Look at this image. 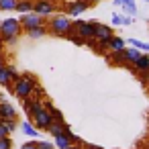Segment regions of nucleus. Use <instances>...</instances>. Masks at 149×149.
I'll use <instances>...</instances> for the list:
<instances>
[{
  "instance_id": "nucleus-24",
  "label": "nucleus",
  "mask_w": 149,
  "mask_h": 149,
  "mask_svg": "<svg viewBox=\"0 0 149 149\" xmlns=\"http://www.w3.org/2000/svg\"><path fill=\"white\" fill-rule=\"evenodd\" d=\"M135 76H137V80L143 88H149V72H137Z\"/></svg>"
},
{
  "instance_id": "nucleus-43",
  "label": "nucleus",
  "mask_w": 149,
  "mask_h": 149,
  "mask_svg": "<svg viewBox=\"0 0 149 149\" xmlns=\"http://www.w3.org/2000/svg\"><path fill=\"white\" fill-rule=\"evenodd\" d=\"M0 102H2V96H0Z\"/></svg>"
},
{
  "instance_id": "nucleus-2",
  "label": "nucleus",
  "mask_w": 149,
  "mask_h": 149,
  "mask_svg": "<svg viewBox=\"0 0 149 149\" xmlns=\"http://www.w3.org/2000/svg\"><path fill=\"white\" fill-rule=\"evenodd\" d=\"M21 33H23V27H21L19 19H6V21L0 23V39L4 41V47L6 45L8 47L17 45Z\"/></svg>"
},
{
  "instance_id": "nucleus-41",
  "label": "nucleus",
  "mask_w": 149,
  "mask_h": 149,
  "mask_svg": "<svg viewBox=\"0 0 149 149\" xmlns=\"http://www.w3.org/2000/svg\"><path fill=\"white\" fill-rule=\"evenodd\" d=\"M114 4L116 6H123V0H114Z\"/></svg>"
},
{
  "instance_id": "nucleus-18",
  "label": "nucleus",
  "mask_w": 149,
  "mask_h": 149,
  "mask_svg": "<svg viewBox=\"0 0 149 149\" xmlns=\"http://www.w3.org/2000/svg\"><path fill=\"white\" fill-rule=\"evenodd\" d=\"M21 129H23V133H25L27 137H39V131L33 127V123H31V120H25V123L21 125Z\"/></svg>"
},
{
  "instance_id": "nucleus-27",
  "label": "nucleus",
  "mask_w": 149,
  "mask_h": 149,
  "mask_svg": "<svg viewBox=\"0 0 149 149\" xmlns=\"http://www.w3.org/2000/svg\"><path fill=\"white\" fill-rule=\"evenodd\" d=\"M0 120L4 123V127H6L10 133H13V131H17V127H19V125H17V118H0Z\"/></svg>"
},
{
  "instance_id": "nucleus-16",
  "label": "nucleus",
  "mask_w": 149,
  "mask_h": 149,
  "mask_svg": "<svg viewBox=\"0 0 149 149\" xmlns=\"http://www.w3.org/2000/svg\"><path fill=\"white\" fill-rule=\"evenodd\" d=\"M135 70L137 72H149V53L139 55V59L135 61Z\"/></svg>"
},
{
  "instance_id": "nucleus-35",
  "label": "nucleus",
  "mask_w": 149,
  "mask_h": 149,
  "mask_svg": "<svg viewBox=\"0 0 149 149\" xmlns=\"http://www.w3.org/2000/svg\"><path fill=\"white\" fill-rule=\"evenodd\" d=\"M21 149H37V141H27L21 145Z\"/></svg>"
},
{
  "instance_id": "nucleus-12",
  "label": "nucleus",
  "mask_w": 149,
  "mask_h": 149,
  "mask_svg": "<svg viewBox=\"0 0 149 149\" xmlns=\"http://www.w3.org/2000/svg\"><path fill=\"white\" fill-rule=\"evenodd\" d=\"M127 47V41L123 39V37H118V35H112L110 37V41H108V51H123Z\"/></svg>"
},
{
  "instance_id": "nucleus-25",
  "label": "nucleus",
  "mask_w": 149,
  "mask_h": 149,
  "mask_svg": "<svg viewBox=\"0 0 149 149\" xmlns=\"http://www.w3.org/2000/svg\"><path fill=\"white\" fill-rule=\"evenodd\" d=\"M51 118H53V123H65V116H63V112L59 110V108H53L51 112Z\"/></svg>"
},
{
  "instance_id": "nucleus-5",
  "label": "nucleus",
  "mask_w": 149,
  "mask_h": 149,
  "mask_svg": "<svg viewBox=\"0 0 149 149\" xmlns=\"http://www.w3.org/2000/svg\"><path fill=\"white\" fill-rule=\"evenodd\" d=\"M74 27H76V33L84 39V41H88V39H94V31H96V21H76L74 23Z\"/></svg>"
},
{
  "instance_id": "nucleus-40",
  "label": "nucleus",
  "mask_w": 149,
  "mask_h": 149,
  "mask_svg": "<svg viewBox=\"0 0 149 149\" xmlns=\"http://www.w3.org/2000/svg\"><path fill=\"white\" fill-rule=\"evenodd\" d=\"M68 149H82V145H70Z\"/></svg>"
},
{
  "instance_id": "nucleus-42",
  "label": "nucleus",
  "mask_w": 149,
  "mask_h": 149,
  "mask_svg": "<svg viewBox=\"0 0 149 149\" xmlns=\"http://www.w3.org/2000/svg\"><path fill=\"white\" fill-rule=\"evenodd\" d=\"M145 149H149V139H147V143H145Z\"/></svg>"
},
{
  "instance_id": "nucleus-22",
  "label": "nucleus",
  "mask_w": 149,
  "mask_h": 149,
  "mask_svg": "<svg viewBox=\"0 0 149 149\" xmlns=\"http://www.w3.org/2000/svg\"><path fill=\"white\" fill-rule=\"evenodd\" d=\"M19 0H0V10H17Z\"/></svg>"
},
{
  "instance_id": "nucleus-1",
  "label": "nucleus",
  "mask_w": 149,
  "mask_h": 149,
  "mask_svg": "<svg viewBox=\"0 0 149 149\" xmlns=\"http://www.w3.org/2000/svg\"><path fill=\"white\" fill-rule=\"evenodd\" d=\"M39 84V80H37V76L35 74H21L15 82H13V88H10V92L19 98V100H25V98H29L31 94H33V90H35V86Z\"/></svg>"
},
{
  "instance_id": "nucleus-31",
  "label": "nucleus",
  "mask_w": 149,
  "mask_h": 149,
  "mask_svg": "<svg viewBox=\"0 0 149 149\" xmlns=\"http://www.w3.org/2000/svg\"><path fill=\"white\" fill-rule=\"evenodd\" d=\"M123 21H125V17H123V15H118V13H114V15H112V19H110V23H112V25H116V27H118V25H123Z\"/></svg>"
},
{
  "instance_id": "nucleus-32",
  "label": "nucleus",
  "mask_w": 149,
  "mask_h": 149,
  "mask_svg": "<svg viewBox=\"0 0 149 149\" xmlns=\"http://www.w3.org/2000/svg\"><path fill=\"white\" fill-rule=\"evenodd\" d=\"M41 102H43V108H45V110H47V112H51V110H53V108H55V106H53V102H51V100H49V98H43V100H41Z\"/></svg>"
},
{
  "instance_id": "nucleus-19",
  "label": "nucleus",
  "mask_w": 149,
  "mask_h": 149,
  "mask_svg": "<svg viewBox=\"0 0 149 149\" xmlns=\"http://www.w3.org/2000/svg\"><path fill=\"white\" fill-rule=\"evenodd\" d=\"M55 139V147L57 149H68L72 143H70V139L65 137V133H61V135H57V137H53Z\"/></svg>"
},
{
  "instance_id": "nucleus-8",
  "label": "nucleus",
  "mask_w": 149,
  "mask_h": 149,
  "mask_svg": "<svg viewBox=\"0 0 149 149\" xmlns=\"http://www.w3.org/2000/svg\"><path fill=\"white\" fill-rule=\"evenodd\" d=\"M41 108H43V102H41L39 98H35V96H29V98L23 100V110H25V114L29 116V120H31Z\"/></svg>"
},
{
  "instance_id": "nucleus-28",
  "label": "nucleus",
  "mask_w": 149,
  "mask_h": 149,
  "mask_svg": "<svg viewBox=\"0 0 149 149\" xmlns=\"http://www.w3.org/2000/svg\"><path fill=\"white\" fill-rule=\"evenodd\" d=\"M86 45H88L92 51H96V53H104V51L100 49V45H98V41H96V39H88V41H86Z\"/></svg>"
},
{
  "instance_id": "nucleus-10",
  "label": "nucleus",
  "mask_w": 149,
  "mask_h": 149,
  "mask_svg": "<svg viewBox=\"0 0 149 149\" xmlns=\"http://www.w3.org/2000/svg\"><path fill=\"white\" fill-rule=\"evenodd\" d=\"M106 63L108 65H112V68H123L127 61H125V53L123 51H108L106 55Z\"/></svg>"
},
{
  "instance_id": "nucleus-11",
  "label": "nucleus",
  "mask_w": 149,
  "mask_h": 149,
  "mask_svg": "<svg viewBox=\"0 0 149 149\" xmlns=\"http://www.w3.org/2000/svg\"><path fill=\"white\" fill-rule=\"evenodd\" d=\"M0 118H19V112L10 102L2 100L0 102Z\"/></svg>"
},
{
  "instance_id": "nucleus-30",
  "label": "nucleus",
  "mask_w": 149,
  "mask_h": 149,
  "mask_svg": "<svg viewBox=\"0 0 149 149\" xmlns=\"http://www.w3.org/2000/svg\"><path fill=\"white\" fill-rule=\"evenodd\" d=\"M37 149H57L51 141H37Z\"/></svg>"
},
{
  "instance_id": "nucleus-17",
  "label": "nucleus",
  "mask_w": 149,
  "mask_h": 149,
  "mask_svg": "<svg viewBox=\"0 0 149 149\" xmlns=\"http://www.w3.org/2000/svg\"><path fill=\"white\" fill-rule=\"evenodd\" d=\"M33 4H35V0H19V2H17V10L21 15L33 13Z\"/></svg>"
},
{
  "instance_id": "nucleus-38",
  "label": "nucleus",
  "mask_w": 149,
  "mask_h": 149,
  "mask_svg": "<svg viewBox=\"0 0 149 149\" xmlns=\"http://www.w3.org/2000/svg\"><path fill=\"white\" fill-rule=\"evenodd\" d=\"M86 2H88L90 6H94V4H98V2H102V0H86Z\"/></svg>"
},
{
  "instance_id": "nucleus-36",
  "label": "nucleus",
  "mask_w": 149,
  "mask_h": 149,
  "mask_svg": "<svg viewBox=\"0 0 149 149\" xmlns=\"http://www.w3.org/2000/svg\"><path fill=\"white\" fill-rule=\"evenodd\" d=\"M82 149H102V147H98V145H92V143H84V145H82Z\"/></svg>"
},
{
  "instance_id": "nucleus-34",
  "label": "nucleus",
  "mask_w": 149,
  "mask_h": 149,
  "mask_svg": "<svg viewBox=\"0 0 149 149\" xmlns=\"http://www.w3.org/2000/svg\"><path fill=\"white\" fill-rule=\"evenodd\" d=\"M0 137H10V131L4 127V123L0 120Z\"/></svg>"
},
{
  "instance_id": "nucleus-23",
  "label": "nucleus",
  "mask_w": 149,
  "mask_h": 149,
  "mask_svg": "<svg viewBox=\"0 0 149 149\" xmlns=\"http://www.w3.org/2000/svg\"><path fill=\"white\" fill-rule=\"evenodd\" d=\"M63 125H65V123H51V127H49V135H51V137L61 135V133H63Z\"/></svg>"
},
{
  "instance_id": "nucleus-21",
  "label": "nucleus",
  "mask_w": 149,
  "mask_h": 149,
  "mask_svg": "<svg viewBox=\"0 0 149 149\" xmlns=\"http://www.w3.org/2000/svg\"><path fill=\"white\" fill-rule=\"evenodd\" d=\"M65 39H68V41H72L74 45H80V47H82V45H86V41H84V39H82V37H80V35L76 33V31L68 33V35H65Z\"/></svg>"
},
{
  "instance_id": "nucleus-6",
  "label": "nucleus",
  "mask_w": 149,
  "mask_h": 149,
  "mask_svg": "<svg viewBox=\"0 0 149 149\" xmlns=\"http://www.w3.org/2000/svg\"><path fill=\"white\" fill-rule=\"evenodd\" d=\"M23 31H29V29H35V27H41V25H47L43 17H39L37 13H27V15H21L19 19Z\"/></svg>"
},
{
  "instance_id": "nucleus-13",
  "label": "nucleus",
  "mask_w": 149,
  "mask_h": 149,
  "mask_svg": "<svg viewBox=\"0 0 149 149\" xmlns=\"http://www.w3.org/2000/svg\"><path fill=\"white\" fill-rule=\"evenodd\" d=\"M123 53H125V61L131 63V65H135V61L139 59V55H141L143 51H139V49H135V47H125Z\"/></svg>"
},
{
  "instance_id": "nucleus-3",
  "label": "nucleus",
  "mask_w": 149,
  "mask_h": 149,
  "mask_svg": "<svg viewBox=\"0 0 149 149\" xmlns=\"http://www.w3.org/2000/svg\"><path fill=\"white\" fill-rule=\"evenodd\" d=\"M70 25H72V21L68 15H53L47 23V31L55 37H65L70 31Z\"/></svg>"
},
{
  "instance_id": "nucleus-9",
  "label": "nucleus",
  "mask_w": 149,
  "mask_h": 149,
  "mask_svg": "<svg viewBox=\"0 0 149 149\" xmlns=\"http://www.w3.org/2000/svg\"><path fill=\"white\" fill-rule=\"evenodd\" d=\"M90 8V4L86 2V0H74V2L65 4V10L70 13V17H80L82 13H86Z\"/></svg>"
},
{
  "instance_id": "nucleus-14",
  "label": "nucleus",
  "mask_w": 149,
  "mask_h": 149,
  "mask_svg": "<svg viewBox=\"0 0 149 149\" xmlns=\"http://www.w3.org/2000/svg\"><path fill=\"white\" fill-rule=\"evenodd\" d=\"M0 86H4V88H13V78H10V72H8V68L4 65V68H0Z\"/></svg>"
},
{
  "instance_id": "nucleus-37",
  "label": "nucleus",
  "mask_w": 149,
  "mask_h": 149,
  "mask_svg": "<svg viewBox=\"0 0 149 149\" xmlns=\"http://www.w3.org/2000/svg\"><path fill=\"white\" fill-rule=\"evenodd\" d=\"M0 55H4V41L0 39Z\"/></svg>"
},
{
  "instance_id": "nucleus-44",
  "label": "nucleus",
  "mask_w": 149,
  "mask_h": 149,
  "mask_svg": "<svg viewBox=\"0 0 149 149\" xmlns=\"http://www.w3.org/2000/svg\"><path fill=\"white\" fill-rule=\"evenodd\" d=\"M145 2H149V0H145Z\"/></svg>"
},
{
  "instance_id": "nucleus-20",
  "label": "nucleus",
  "mask_w": 149,
  "mask_h": 149,
  "mask_svg": "<svg viewBox=\"0 0 149 149\" xmlns=\"http://www.w3.org/2000/svg\"><path fill=\"white\" fill-rule=\"evenodd\" d=\"M129 43H131V47H135V49H139L143 53H149V43H143L139 39H129Z\"/></svg>"
},
{
  "instance_id": "nucleus-4",
  "label": "nucleus",
  "mask_w": 149,
  "mask_h": 149,
  "mask_svg": "<svg viewBox=\"0 0 149 149\" xmlns=\"http://www.w3.org/2000/svg\"><path fill=\"white\" fill-rule=\"evenodd\" d=\"M55 10H57V2H55V0H35V4H33V13H37L43 19L53 17Z\"/></svg>"
},
{
  "instance_id": "nucleus-15",
  "label": "nucleus",
  "mask_w": 149,
  "mask_h": 149,
  "mask_svg": "<svg viewBox=\"0 0 149 149\" xmlns=\"http://www.w3.org/2000/svg\"><path fill=\"white\" fill-rule=\"evenodd\" d=\"M27 35H29V39H41V37H45L49 31H47V25H41V27H35V29H29V31H25Z\"/></svg>"
},
{
  "instance_id": "nucleus-39",
  "label": "nucleus",
  "mask_w": 149,
  "mask_h": 149,
  "mask_svg": "<svg viewBox=\"0 0 149 149\" xmlns=\"http://www.w3.org/2000/svg\"><path fill=\"white\" fill-rule=\"evenodd\" d=\"M6 65V59H4V55H0V68H4Z\"/></svg>"
},
{
  "instance_id": "nucleus-33",
  "label": "nucleus",
  "mask_w": 149,
  "mask_h": 149,
  "mask_svg": "<svg viewBox=\"0 0 149 149\" xmlns=\"http://www.w3.org/2000/svg\"><path fill=\"white\" fill-rule=\"evenodd\" d=\"M6 68H8V72H10V78H13V82H15V80L21 76V74H19V70H17L15 65H6Z\"/></svg>"
},
{
  "instance_id": "nucleus-26",
  "label": "nucleus",
  "mask_w": 149,
  "mask_h": 149,
  "mask_svg": "<svg viewBox=\"0 0 149 149\" xmlns=\"http://www.w3.org/2000/svg\"><path fill=\"white\" fill-rule=\"evenodd\" d=\"M31 96H35V98H39V100H43V98H47V94H45V88L41 86V84H37L35 86V90H33V94Z\"/></svg>"
},
{
  "instance_id": "nucleus-29",
  "label": "nucleus",
  "mask_w": 149,
  "mask_h": 149,
  "mask_svg": "<svg viewBox=\"0 0 149 149\" xmlns=\"http://www.w3.org/2000/svg\"><path fill=\"white\" fill-rule=\"evenodd\" d=\"M0 149H13V139L10 137H0Z\"/></svg>"
},
{
  "instance_id": "nucleus-7",
  "label": "nucleus",
  "mask_w": 149,
  "mask_h": 149,
  "mask_svg": "<svg viewBox=\"0 0 149 149\" xmlns=\"http://www.w3.org/2000/svg\"><path fill=\"white\" fill-rule=\"evenodd\" d=\"M31 123H33V127H35L37 131H49V127H51L53 118H51V114H49L45 108H41V110L31 118Z\"/></svg>"
}]
</instances>
